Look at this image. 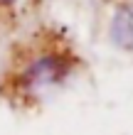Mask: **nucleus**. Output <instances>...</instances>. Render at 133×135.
<instances>
[{
	"label": "nucleus",
	"mask_w": 133,
	"mask_h": 135,
	"mask_svg": "<svg viewBox=\"0 0 133 135\" xmlns=\"http://www.w3.org/2000/svg\"><path fill=\"white\" fill-rule=\"evenodd\" d=\"M86 66L64 30L42 27L15 44L3 79V96L15 108H37Z\"/></svg>",
	"instance_id": "obj_1"
},
{
	"label": "nucleus",
	"mask_w": 133,
	"mask_h": 135,
	"mask_svg": "<svg viewBox=\"0 0 133 135\" xmlns=\"http://www.w3.org/2000/svg\"><path fill=\"white\" fill-rule=\"evenodd\" d=\"M108 39L118 52L133 54V0H126L113 10L108 22Z\"/></svg>",
	"instance_id": "obj_2"
},
{
	"label": "nucleus",
	"mask_w": 133,
	"mask_h": 135,
	"mask_svg": "<svg viewBox=\"0 0 133 135\" xmlns=\"http://www.w3.org/2000/svg\"><path fill=\"white\" fill-rule=\"evenodd\" d=\"M15 3H20V0H0V7H12Z\"/></svg>",
	"instance_id": "obj_3"
}]
</instances>
